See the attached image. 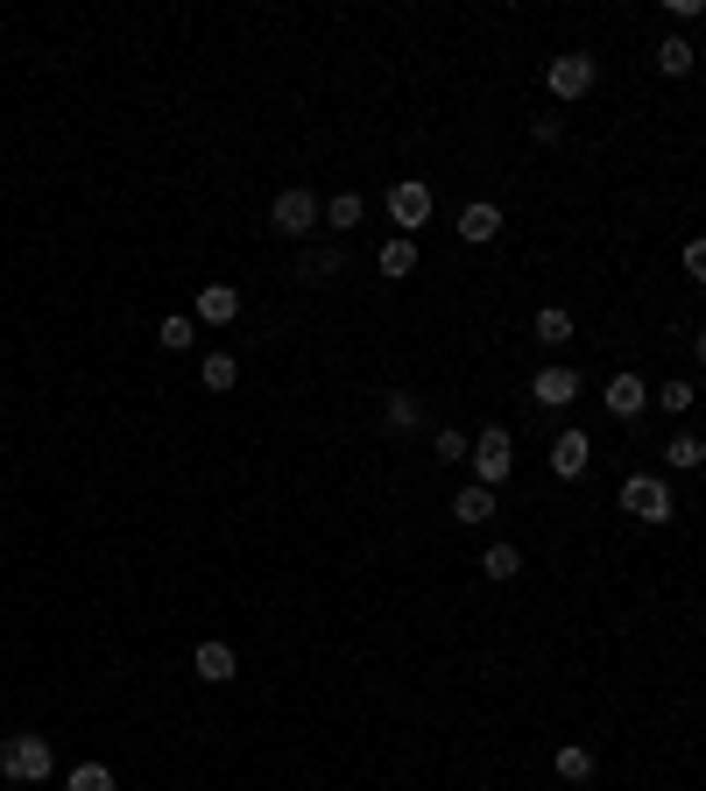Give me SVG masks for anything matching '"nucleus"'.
<instances>
[{"instance_id": "1", "label": "nucleus", "mask_w": 706, "mask_h": 791, "mask_svg": "<svg viewBox=\"0 0 706 791\" xmlns=\"http://www.w3.org/2000/svg\"><path fill=\"white\" fill-rule=\"evenodd\" d=\"M50 770H57V756L43 735H0V778L8 784H43Z\"/></svg>"}, {"instance_id": "2", "label": "nucleus", "mask_w": 706, "mask_h": 791, "mask_svg": "<svg viewBox=\"0 0 706 791\" xmlns=\"http://www.w3.org/2000/svg\"><path fill=\"white\" fill-rule=\"evenodd\" d=\"M467 453H474V488H502L508 474H516V439H508L502 424H488L480 439H467Z\"/></svg>"}, {"instance_id": "3", "label": "nucleus", "mask_w": 706, "mask_h": 791, "mask_svg": "<svg viewBox=\"0 0 706 791\" xmlns=\"http://www.w3.org/2000/svg\"><path fill=\"white\" fill-rule=\"evenodd\" d=\"M268 227H276L283 241H311V233H319V191H304V184L276 191V205H268Z\"/></svg>"}, {"instance_id": "4", "label": "nucleus", "mask_w": 706, "mask_h": 791, "mask_svg": "<svg viewBox=\"0 0 706 791\" xmlns=\"http://www.w3.org/2000/svg\"><path fill=\"white\" fill-rule=\"evenodd\" d=\"M622 510L636 516V524H671V516H679V495H671L657 474H629L622 481Z\"/></svg>"}, {"instance_id": "5", "label": "nucleus", "mask_w": 706, "mask_h": 791, "mask_svg": "<svg viewBox=\"0 0 706 791\" xmlns=\"http://www.w3.org/2000/svg\"><path fill=\"white\" fill-rule=\"evenodd\" d=\"M545 85H551V99H587L594 93V57L587 50L551 57V64H545Z\"/></svg>"}, {"instance_id": "6", "label": "nucleus", "mask_w": 706, "mask_h": 791, "mask_svg": "<svg viewBox=\"0 0 706 791\" xmlns=\"http://www.w3.org/2000/svg\"><path fill=\"white\" fill-rule=\"evenodd\" d=\"M587 459H594V439H587V431H559V439H551V474H559V481H579V474H587Z\"/></svg>"}, {"instance_id": "7", "label": "nucleus", "mask_w": 706, "mask_h": 791, "mask_svg": "<svg viewBox=\"0 0 706 791\" xmlns=\"http://www.w3.org/2000/svg\"><path fill=\"white\" fill-rule=\"evenodd\" d=\"M388 219H396V227H424V219H431V184L403 177V184L388 191Z\"/></svg>"}, {"instance_id": "8", "label": "nucleus", "mask_w": 706, "mask_h": 791, "mask_svg": "<svg viewBox=\"0 0 706 791\" xmlns=\"http://www.w3.org/2000/svg\"><path fill=\"white\" fill-rule=\"evenodd\" d=\"M234 319H240V290H234V283H205L191 325H234Z\"/></svg>"}, {"instance_id": "9", "label": "nucleus", "mask_w": 706, "mask_h": 791, "mask_svg": "<svg viewBox=\"0 0 706 791\" xmlns=\"http://www.w3.org/2000/svg\"><path fill=\"white\" fill-rule=\"evenodd\" d=\"M573 396H579L573 368H537V375H530V403H545V410H565Z\"/></svg>"}, {"instance_id": "10", "label": "nucleus", "mask_w": 706, "mask_h": 791, "mask_svg": "<svg viewBox=\"0 0 706 791\" xmlns=\"http://www.w3.org/2000/svg\"><path fill=\"white\" fill-rule=\"evenodd\" d=\"M191 671H199V679H213V685H227L234 671H240V658H234L227 644H213V636H205V644L191 650Z\"/></svg>"}, {"instance_id": "11", "label": "nucleus", "mask_w": 706, "mask_h": 791, "mask_svg": "<svg viewBox=\"0 0 706 791\" xmlns=\"http://www.w3.org/2000/svg\"><path fill=\"white\" fill-rule=\"evenodd\" d=\"M643 403H650L643 375H614V382H608V410L622 417V424H629V417H643Z\"/></svg>"}, {"instance_id": "12", "label": "nucleus", "mask_w": 706, "mask_h": 791, "mask_svg": "<svg viewBox=\"0 0 706 791\" xmlns=\"http://www.w3.org/2000/svg\"><path fill=\"white\" fill-rule=\"evenodd\" d=\"M494 233H502V213H494L488 199L480 205H467V213H459V241H474V248H488Z\"/></svg>"}, {"instance_id": "13", "label": "nucleus", "mask_w": 706, "mask_h": 791, "mask_svg": "<svg viewBox=\"0 0 706 791\" xmlns=\"http://www.w3.org/2000/svg\"><path fill=\"white\" fill-rule=\"evenodd\" d=\"M339 268H347L339 248H304V255H297V283H333Z\"/></svg>"}, {"instance_id": "14", "label": "nucleus", "mask_w": 706, "mask_h": 791, "mask_svg": "<svg viewBox=\"0 0 706 791\" xmlns=\"http://www.w3.org/2000/svg\"><path fill=\"white\" fill-rule=\"evenodd\" d=\"M319 219L333 233H347V227H360V219H368V199H360V191H339L333 205H319Z\"/></svg>"}, {"instance_id": "15", "label": "nucleus", "mask_w": 706, "mask_h": 791, "mask_svg": "<svg viewBox=\"0 0 706 791\" xmlns=\"http://www.w3.org/2000/svg\"><path fill=\"white\" fill-rule=\"evenodd\" d=\"M693 64H699V50L685 36H665V43H657V71H665V79H685Z\"/></svg>"}, {"instance_id": "16", "label": "nucleus", "mask_w": 706, "mask_h": 791, "mask_svg": "<svg viewBox=\"0 0 706 791\" xmlns=\"http://www.w3.org/2000/svg\"><path fill=\"white\" fill-rule=\"evenodd\" d=\"M382 417H388V431H417V424H424V403H417L410 389H396L382 403Z\"/></svg>"}, {"instance_id": "17", "label": "nucleus", "mask_w": 706, "mask_h": 791, "mask_svg": "<svg viewBox=\"0 0 706 791\" xmlns=\"http://www.w3.org/2000/svg\"><path fill=\"white\" fill-rule=\"evenodd\" d=\"M453 516H459V524H488V516H494V488H459Z\"/></svg>"}, {"instance_id": "18", "label": "nucleus", "mask_w": 706, "mask_h": 791, "mask_svg": "<svg viewBox=\"0 0 706 791\" xmlns=\"http://www.w3.org/2000/svg\"><path fill=\"white\" fill-rule=\"evenodd\" d=\"M537 339H545V347H565V339H573V311H559V304H545L537 311V325H530Z\"/></svg>"}, {"instance_id": "19", "label": "nucleus", "mask_w": 706, "mask_h": 791, "mask_svg": "<svg viewBox=\"0 0 706 791\" xmlns=\"http://www.w3.org/2000/svg\"><path fill=\"white\" fill-rule=\"evenodd\" d=\"M551 770H559V778H565V784H587V778H594V756H587V750H579V742H565V750H559V756H551Z\"/></svg>"}, {"instance_id": "20", "label": "nucleus", "mask_w": 706, "mask_h": 791, "mask_svg": "<svg viewBox=\"0 0 706 791\" xmlns=\"http://www.w3.org/2000/svg\"><path fill=\"white\" fill-rule=\"evenodd\" d=\"M480 573H488V579H516L523 573V551L516 544H488V551H480Z\"/></svg>"}, {"instance_id": "21", "label": "nucleus", "mask_w": 706, "mask_h": 791, "mask_svg": "<svg viewBox=\"0 0 706 791\" xmlns=\"http://www.w3.org/2000/svg\"><path fill=\"white\" fill-rule=\"evenodd\" d=\"M199 382H205V389H234V382H240V361H234V353H205V361H199Z\"/></svg>"}, {"instance_id": "22", "label": "nucleus", "mask_w": 706, "mask_h": 791, "mask_svg": "<svg viewBox=\"0 0 706 791\" xmlns=\"http://www.w3.org/2000/svg\"><path fill=\"white\" fill-rule=\"evenodd\" d=\"M665 459H671V467H679V474H693V467H699V459H706V445H699V431H679V439H671V445H665Z\"/></svg>"}, {"instance_id": "23", "label": "nucleus", "mask_w": 706, "mask_h": 791, "mask_svg": "<svg viewBox=\"0 0 706 791\" xmlns=\"http://www.w3.org/2000/svg\"><path fill=\"white\" fill-rule=\"evenodd\" d=\"M410 268H417V241H410V233H396V241L382 248V276H410Z\"/></svg>"}, {"instance_id": "24", "label": "nucleus", "mask_w": 706, "mask_h": 791, "mask_svg": "<svg viewBox=\"0 0 706 791\" xmlns=\"http://www.w3.org/2000/svg\"><path fill=\"white\" fill-rule=\"evenodd\" d=\"M156 339H163L170 353H184V347H199V325H191L184 311H177V319H163V325H156Z\"/></svg>"}, {"instance_id": "25", "label": "nucleus", "mask_w": 706, "mask_h": 791, "mask_svg": "<svg viewBox=\"0 0 706 791\" xmlns=\"http://www.w3.org/2000/svg\"><path fill=\"white\" fill-rule=\"evenodd\" d=\"M71 791H113V770L107 764H79L71 770Z\"/></svg>"}, {"instance_id": "26", "label": "nucleus", "mask_w": 706, "mask_h": 791, "mask_svg": "<svg viewBox=\"0 0 706 791\" xmlns=\"http://www.w3.org/2000/svg\"><path fill=\"white\" fill-rule=\"evenodd\" d=\"M693 396H699L693 382H665V389H657V403H665L671 417H685V410H693Z\"/></svg>"}, {"instance_id": "27", "label": "nucleus", "mask_w": 706, "mask_h": 791, "mask_svg": "<svg viewBox=\"0 0 706 791\" xmlns=\"http://www.w3.org/2000/svg\"><path fill=\"white\" fill-rule=\"evenodd\" d=\"M453 459H467V431H439V467H453Z\"/></svg>"}, {"instance_id": "28", "label": "nucleus", "mask_w": 706, "mask_h": 791, "mask_svg": "<svg viewBox=\"0 0 706 791\" xmlns=\"http://www.w3.org/2000/svg\"><path fill=\"white\" fill-rule=\"evenodd\" d=\"M559 134H565L559 113H537V121H530V142H559Z\"/></svg>"}]
</instances>
